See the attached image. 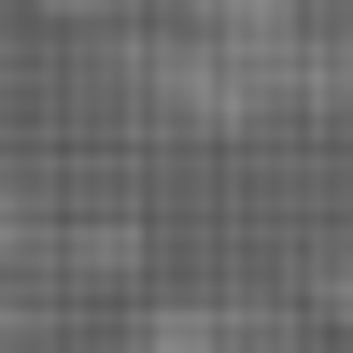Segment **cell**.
<instances>
[{
	"label": "cell",
	"mask_w": 353,
	"mask_h": 353,
	"mask_svg": "<svg viewBox=\"0 0 353 353\" xmlns=\"http://www.w3.org/2000/svg\"><path fill=\"white\" fill-rule=\"evenodd\" d=\"M141 353H325V339L254 297H170V311H141Z\"/></svg>",
	"instance_id": "cell-1"
},
{
	"label": "cell",
	"mask_w": 353,
	"mask_h": 353,
	"mask_svg": "<svg viewBox=\"0 0 353 353\" xmlns=\"http://www.w3.org/2000/svg\"><path fill=\"white\" fill-rule=\"evenodd\" d=\"M325 311H339V325H353V283H325Z\"/></svg>",
	"instance_id": "cell-2"
}]
</instances>
